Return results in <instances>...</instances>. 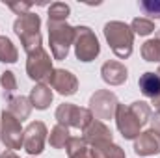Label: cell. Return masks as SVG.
Here are the masks:
<instances>
[{
	"label": "cell",
	"instance_id": "obj_18",
	"mask_svg": "<svg viewBox=\"0 0 160 158\" xmlns=\"http://www.w3.org/2000/svg\"><path fill=\"white\" fill-rule=\"evenodd\" d=\"M140 89L145 97L149 99H155L160 95V78L157 73H145L140 77Z\"/></svg>",
	"mask_w": 160,
	"mask_h": 158
},
{
	"label": "cell",
	"instance_id": "obj_32",
	"mask_svg": "<svg viewBox=\"0 0 160 158\" xmlns=\"http://www.w3.org/2000/svg\"><path fill=\"white\" fill-rule=\"evenodd\" d=\"M157 37H158V39H160V30H158V36H157Z\"/></svg>",
	"mask_w": 160,
	"mask_h": 158
},
{
	"label": "cell",
	"instance_id": "obj_30",
	"mask_svg": "<svg viewBox=\"0 0 160 158\" xmlns=\"http://www.w3.org/2000/svg\"><path fill=\"white\" fill-rule=\"evenodd\" d=\"M153 104L157 106V112H160V95H158V97H155V99H153Z\"/></svg>",
	"mask_w": 160,
	"mask_h": 158
},
{
	"label": "cell",
	"instance_id": "obj_6",
	"mask_svg": "<svg viewBox=\"0 0 160 158\" xmlns=\"http://www.w3.org/2000/svg\"><path fill=\"white\" fill-rule=\"evenodd\" d=\"M22 138H24V130L21 126V121L13 117L8 110L2 112V119H0V140L2 143L9 149H21L22 147Z\"/></svg>",
	"mask_w": 160,
	"mask_h": 158
},
{
	"label": "cell",
	"instance_id": "obj_4",
	"mask_svg": "<svg viewBox=\"0 0 160 158\" xmlns=\"http://www.w3.org/2000/svg\"><path fill=\"white\" fill-rule=\"evenodd\" d=\"M56 119H58V125H62L65 128L73 126V128L84 130L93 121V114L88 108H80V106H75V104L63 102L56 110Z\"/></svg>",
	"mask_w": 160,
	"mask_h": 158
},
{
	"label": "cell",
	"instance_id": "obj_20",
	"mask_svg": "<svg viewBox=\"0 0 160 158\" xmlns=\"http://www.w3.org/2000/svg\"><path fill=\"white\" fill-rule=\"evenodd\" d=\"M71 140L69 136V128L62 126V125H56L52 130H50V136H48V143L54 147V149H63L67 145V141Z\"/></svg>",
	"mask_w": 160,
	"mask_h": 158
},
{
	"label": "cell",
	"instance_id": "obj_29",
	"mask_svg": "<svg viewBox=\"0 0 160 158\" xmlns=\"http://www.w3.org/2000/svg\"><path fill=\"white\" fill-rule=\"evenodd\" d=\"M0 158H19V156H17L13 151H4V153L0 155Z\"/></svg>",
	"mask_w": 160,
	"mask_h": 158
},
{
	"label": "cell",
	"instance_id": "obj_17",
	"mask_svg": "<svg viewBox=\"0 0 160 158\" xmlns=\"http://www.w3.org/2000/svg\"><path fill=\"white\" fill-rule=\"evenodd\" d=\"M89 153H91V158H125V151L114 141L95 143L91 145Z\"/></svg>",
	"mask_w": 160,
	"mask_h": 158
},
{
	"label": "cell",
	"instance_id": "obj_13",
	"mask_svg": "<svg viewBox=\"0 0 160 158\" xmlns=\"http://www.w3.org/2000/svg\"><path fill=\"white\" fill-rule=\"evenodd\" d=\"M82 132H84L82 140L86 143H91V145L102 143V141H112V130L102 121H99V119H93Z\"/></svg>",
	"mask_w": 160,
	"mask_h": 158
},
{
	"label": "cell",
	"instance_id": "obj_26",
	"mask_svg": "<svg viewBox=\"0 0 160 158\" xmlns=\"http://www.w3.org/2000/svg\"><path fill=\"white\" fill-rule=\"evenodd\" d=\"M0 86H2L8 93L15 91V89H17V80H15V75H13L11 71L2 73V77H0Z\"/></svg>",
	"mask_w": 160,
	"mask_h": 158
},
{
	"label": "cell",
	"instance_id": "obj_19",
	"mask_svg": "<svg viewBox=\"0 0 160 158\" xmlns=\"http://www.w3.org/2000/svg\"><path fill=\"white\" fill-rule=\"evenodd\" d=\"M69 158H91V153L88 149V143L82 138H71L65 145Z\"/></svg>",
	"mask_w": 160,
	"mask_h": 158
},
{
	"label": "cell",
	"instance_id": "obj_12",
	"mask_svg": "<svg viewBox=\"0 0 160 158\" xmlns=\"http://www.w3.org/2000/svg\"><path fill=\"white\" fill-rule=\"evenodd\" d=\"M134 153L138 156H151L160 153V134L153 128L140 132V136L134 140Z\"/></svg>",
	"mask_w": 160,
	"mask_h": 158
},
{
	"label": "cell",
	"instance_id": "obj_21",
	"mask_svg": "<svg viewBox=\"0 0 160 158\" xmlns=\"http://www.w3.org/2000/svg\"><path fill=\"white\" fill-rule=\"evenodd\" d=\"M19 58V52L15 48V45L8 37H0V62L4 63H15Z\"/></svg>",
	"mask_w": 160,
	"mask_h": 158
},
{
	"label": "cell",
	"instance_id": "obj_28",
	"mask_svg": "<svg viewBox=\"0 0 160 158\" xmlns=\"http://www.w3.org/2000/svg\"><path fill=\"white\" fill-rule=\"evenodd\" d=\"M151 126H153V130H157L160 134V112H155V114H151Z\"/></svg>",
	"mask_w": 160,
	"mask_h": 158
},
{
	"label": "cell",
	"instance_id": "obj_24",
	"mask_svg": "<svg viewBox=\"0 0 160 158\" xmlns=\"http://www.w3.org/2000/svg\"><path fill=\"white\" fill-rule=\"evenodd\" d=\"M130 30L138 36H149L151 32H155V22L149 21V19H143V17H138L132 21L130 24Z\"/></svg>",
	"mask_w": 160,
	"mask_h": 158
},
{
	"label": "cell",
	"instance_id": "obj_16",
	"mask_svg": "<svg viewBox=\"0 0 160 158\" xmlns=\"http://www.w3.org/2000/svg\"><path fill=\"white\" fill-rule=\"evenodd\" d=\"M32 108H34V106H32V102H30L28 97H9V99H8V112H9L13 117L19 119L21 123H22L24 119H28Z\"/></svg>",
	"mask_w": 160,
	"mask_h": 158
},
{
	"label": "cell",
	"instance_id": "obj_9",
	"mask_svg": "<svg viewBox=\"0 0 160 158\" xmlns=\"http://www.w3.org/2000/svg\"><path fill=\"white\" fill-rule=\"evenodd\" d=\"M47 126L41 121H32L26 130H24V138H22V149L28 155H41L43 147H45V140H47Z\"/></svg>",
	"mask_w": 160,
	"mask_h": 158
},
{
	"label": "cell",
	"instance_id": "obj_15",
	"mask_svg": "<svg viewBox=\"0 0 160 158\" xmlns=\"http://www.w3.org/2000/svg\"><path fill=\"white\" fill-rule=\"evenodd\" d=\"M52 89H50V86L48 84H38L32 91H30V102H32V106L34 108H38V110H47L48 106H50V102H52Z\"/></svg>",
	"mask_w": 160,
	"mask_h": 158
},
{
	"label": "cell",
	"instance_id": "obj_23",
	"mask_svg": "<svg viewBox=\"0 0 160 158\" xmlns=\"http://www.w3.org/2000/svg\"><path fill=\"white\" fill-rule=\"evenodd\" d=\"M142 56L145 62H160V39H149L142 47Z\"/></svg>",
	"mask_w": 160,
	"mask_h": 158
},
{
	"label": "cell",
	"instance_id": "obj_10",
	"mask_svg": "<svg viewBox=\"0 0 160 158\" xmlns=\"http://www.w3.org/2000/svg\"><path fill=\"white\" fill-rule=\"evenodd\" d=\"M116 123H118V128L123 134V138L127 140H136L140 136V128L143 126L140 119L134 116V112L130 110V106H125V104H118Z\"/></svg>",
	"mask_w": 160,
	"mask_h": 158
},
{
	"label": "cell",
	"instance_id": "obj_5",
	"mask_svg": "<svg viewBox=\"0 0 160 158\" xmlns=\"http://www.w3.org/2000/svg\"><path fill=\"white\" fill-rule=\"evenodd\" d=\"M75 54L80 62H91L99 56L101 47L95 37L93 30L88 26H77L75 28Z\"/></svg>",
	"mask_w": 160,
	"mask_h": 158
},
{
	"label": "cell",
	"instance_id": "obj_7",
	"mask_svg": "<svg viewBox=\"0 0 160 158\" xmlns=\"http://www.w3.org/2000/svg\"><path fill=\"white\" fill-rule=\"evenodd\" d=\"M52 60L50 56L43 50V47L38 48L36 52L28 54V62H26V73L32 80H36L38 84H47V80L52 73Z\"/></svg>",
	"mask_w": 160,
	"mask_h": 158
},
{
	"label": "cell",
	"instance_id": "obj_27",
	"mask_svg": "<svg viewBox=\"0 0 160 158\" xmlns=\"http://www.w3.org/2000/svg\"><path fill=\"white\" fill-rule=\"evenodd\" d=\"M8 6H9V9H13L19 17H21V15H24V13H28V9L32 7V4H30V2H9Z\"/></svg>",
	"mask_w": 160,
	"mask_h": 158
},
{
	"label": "cell",
	"instance_id": "obj_31",
	"mask_svg": "<svg viewBox=\"0 0 160 158\" xmlns=\"http://www.w3.org/2000/svg\"><path fill=\"white\" fill-rule=\"evenodd\" d=\"M157 75H158V78H160V67H158V71H157Z\"/></svg>",
	"mask_w": 160,
	"mask_h": 158
},
{
	"label": "cell",
	"instance_id": "obj_11",
	"mask_svg": "<svg viewBox=\"0 0 160 158\" xmlns=\"http://www.w3.org/2000/svg\"><path fill=\"white\" fill-rule=\"evenodd\" d=\"M47 84L52 89H56L60 95H65V97L75 95L77 89H78V80H77V77L71 71H65V69H54L50 73L48 80H47Z\"/></svg>",
	"mask_w": 160,
	"mask_h": 158
},
{
	"label": "cell",
	"instance_id": "obj_2",
	"mask_svg": "<svg viewBox=\"0 0 160 158\" xmlns=\"http://www.w3.org/2000/svg\"><path fill=\"white\" fill-rule=\"evenodd\" d=\"M39 26H41L39 15L30 13V11L24 13V15H21V17L15 21V24H13V30H15V34L19 36L21 45H22V48L26 50V54H32V52H36L38 48H41Z\"/></svg>",
	"mask_w": 160,
	"mask_h": 158
},
{
	"label": "cell",
	"instance_id": "obj_22",
	"mask_svg": "<svg viewBox=\"0 0 160 158\" xmlns=\"http://www.w3.org/2000/svg\"><path fill=\"white\" fill-rule=\"evenodd\" d=\"M71 9L67 4L63 2H54L50 7H48V21L50 22H67V17H69Z\"/></svg>",
	"mask_w": 160,
	"mask_h": 158
},
{
	"label": "cell",
	"instance_id": "obj_1",
	"mask_svg": "<svg viewBox=\"0 0 160 158\" xmlns=\"http://www.w3.org/2000/svg\"><path fill=\"white\" fill-rule=\"evenodd\" d=\"M104 37L108 41L110 48L114 50V54L125 60L132 54V45H134V32L130 30L128 24L119 22V21H112L104 24Z\"/></svg>",
	"mask_w": 160,
	"mask_h": 158
},
{
	"label": "cell",
	"instance_id": "obj_3",
	"mask_svg": "<svg viewBox=\"0 0 160 158\" xmlns=\"http://www.w3.org/2000/svg\"><path fill=\"white\" fill-rule=\"evenodd\" d=\"M48 43L54 60H65L69 47L75 43V28L67 22H50L48 21Z\"/></svg>",
	"mask_w": 160,
	"mask_h": 158
},
{
	"label": "cell",
	"instance_id": "obj_14",
	"mask_svg": "<svg viewBox=\"0 0 160 158\" xmlns=\"http://www.w3.org/2000/svg\"><path fill=\"white\" fill-rule=\"evenodd\" d=\"M101 75H102V80L110 86H121L128 77L127 67L119 62H106L101 67Z\"/></svg>",
	"mask_w": 160,
	"mask_h": 158
},
{
	"label": "cell",
	"instance_id": "obj_8",
	"mask_svg": "<svg viewBox=\"0 0 160 158\" xmlns=\"http://www.w3.org/2000/svg\"><path fill=\"white\" fill-rule=\"evenodd\" d=\"M118 104L119 102H118V99H116V95L112 91L101 89L89 99V112L99 121H104V119L114 117V114L118 110Z\"/></svg>",
	"mask_w": 160,
	"mask_h": 158
},
{
	"label": "cell",
	"instance_id": "obj_25",
	"mask_svg": "<svg viewBox=\"0 0 160 158\" xmlns=\"http://www.w3.org/2000/svg\"><path fill=\"white\" fill-rule=\"evenodd\" d=\"M140 6L145 11V15H151L155 19H160V0H143Z\"/></svg>",
	"mask_w": 160,
	"mask_h": 158
}]
</instances>
